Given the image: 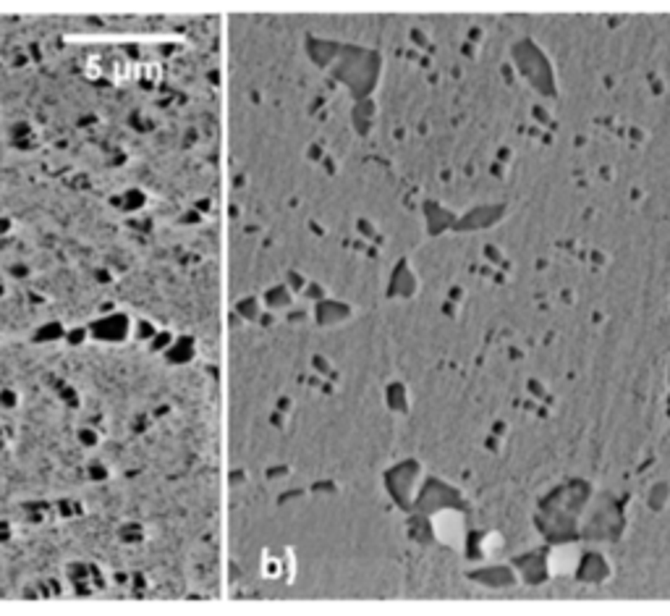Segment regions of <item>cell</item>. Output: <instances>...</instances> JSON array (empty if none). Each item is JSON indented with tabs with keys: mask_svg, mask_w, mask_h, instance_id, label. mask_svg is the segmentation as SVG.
I'll use <instances>...</instances> for the list:
<instances>
[]
</instances>
